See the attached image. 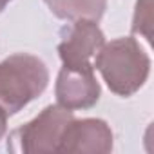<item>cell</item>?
Instances as JSON below:
<instances>
[{"label":"cell","instance_id":"6da1fadb","mask_svg":"<svg viewBox=\"0 0 154 154\" xmlns=\"http://www.w3.org/2000/svg\"><path fill=\"white\" fill-rule=\"evenodd\" d=\"M94 58L93 65L100 71L107 87L122 98L138 93L150 72V60L132 36L103 44Z\"/></svg>","mask_w":154,"mask_h":154},{"label":"cell","instance_id":"7a4b0ae2","mask_svg":"<svg viewBox=\"0 0 154 154\" xmlns=\"http://www.w3.org/2000/svg\"><path fill=\"white\" fill-rule=\"evenodd\" d=\"M49 82L45 63L33 54L17 53L0 62V107L17 114L38 98Z\"/></svg>","mask_w":154,"mask_h":154},{"label":"cell","instance_id":"3957f363","mask_svg":"<svg viewBox=\"0 0 154 154\" xmlns=\"http://www.w3.org/2000/svg\"><path fill=\"white\" fill-rule=\"evenodd\" d=\"M72 111L62 105H47L35 120L17 129L11 136L24 154H53L58 152L62 134L72 120Z\"/></svg>","mask_w":154,"mask_h":154},{"label":"cell","instance_id":"277c9868","mask_svg":"<svg viewBox=\"0 0 154 154\" xmlns=\"http://www.w3.org/2000/svg\"><path fill=\"white\" fill-rule=\"evenodd\" d=\"M105 44L103 31L93 20H76L62 31L58 54L65 67H94L93 58Z\"/></svg>","mask_w":154,"mask_h":154},{"label":"cell","instance_id":"5b68a950","mask_svg":"<svg viewBox=\"0 0 154 154\" xmlns=\"http://www.w3.org/2000/svg\"><path fill=\"white\" fill-rule=\"evenodd\" d=\"M58 105L69 111H84L96 105L100 100V84L94 76V67H62L56 78Z\"/></svg>","mask_w":154,"mask_h":154},{"label":"cell","instance_id":"8992f818","mask_svg":"<svg viewBox=\"0 0 154 154\" xmlns=\"http://www.w3.org/2000/svg\"><path fill=\"white\" fill-rule=\"evenodd\" d=\"M112 150V131L98 118L71 120L65 127L58 152L63 154H107Z\"/></svg>","mask_w":154,"mask_h":154},{"label":"cell","instance_id":"52a82bcc","mask_svg":"<svg viewBox=\"0 0 154 154\" xmlns=\"http://www.w3.org/2000/svg\"><path fill=\"white\" fill-rule=\"evenodd\" d=\"M51 13L62 20L98 22L107 8V0H44Z\"/></svg>","mask_w":154,"mask_h":154},{"label":"cell","instance_id":"ba28073f","mask_svg":"<svg viewBox=\"0 0 154 154\" xmlns=\"http://www.w3.org/2000/svg\"><path fill=\"white\" fill-rule=\"evenodd\" d=\"M132 33L141 35L147 42H152V0H138L132 18Z\"/></svg>","mask_w":154,"mask_h":154},{"label":"cell","instance_id":"9c48e42d","mask_svg":"<svg viewBox=\"0 0 154 154\" xmlns=\"http://www.w3.org/2000/svg\"><path fill=\"white\" fill-rule=\"evenodd\" d=\"M8 112L0 107V140H2L4 136H6V132H8Z\"/></svg>","mask_w":154,"mask_h":154},{"label":"cell","instance_id":"30bf717a","mask_svg":"<svg viewBox=\"0 0 154 154\" xmlns=\"http://www.w3.org/2000/svg\"><path fill=\"white\" fill-rule=\"evenodd\" d=\"M8 2H9V0H0V13L4 11V8L8 6Z\"/></svg>","mask_w":154,"mask_h":154}]
</instances>
